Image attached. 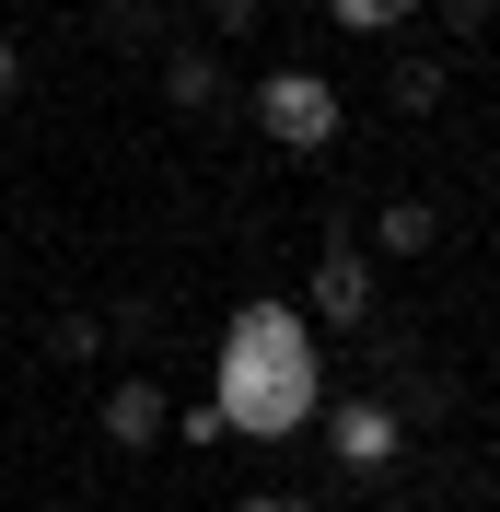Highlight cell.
<instances>
[{
    "instance_id": "cell-12",
    "label": "cell",
    "mask_w": 500,
    "mask_h": 512,
    "mask_svg": "<svg viewBox=\"0 0 500 512\" xmlns=\"http://www.w3.org/2000/svg\"><path fill=\"white\" fill-rule=\"evenodd\" d=\"M24 94V47H12V35H0V105Z\"/></svg>"
},
{
    "instance_id": "cell-10",
    "label": "cell",
    "mask_w": 500,
    "mask_h": 512,
    "mask_svg": "<svg viewBox=\"0 0 500 512\" xmlns=\"http://www.w3.org/2000/svg\"><path fill=\"white\" fill-rule=\"evenodd\" d=\"M396 105L419 117V105H442V59H396Z\"/></svg>"
},
{
    "instance_id": "cell-6",
    "label": "cell",
    "mask_w": 500,
    "mask_h": 512,
    "mask_svg": "<svg viewBox=\"0 0 500 512\" xmlns=\"http://www.w3.org/2000/svg\"><path fill=\"white\" fill-rule=\"evenodd\" d=\"M338 454L349 466H384L396 454V408H338Z\"/></svg>"
},
{
    "instance_id": "cell-5",
    "label": "cell",
    "mask_w": 500,
    "mask_h": 512,
    "mask_svg": "<svg viewBox=\"0 0 500 512\" xmlns=\"http://www.w3.org/2000/svg\"><path fill=\"white\" fill-rule=\"evenodd\" d=\"M105 443H117V454H152L163 443V384L152 373H128L117 396H105Z\"/></svg>"
},
{
    "instance_id": "cell-7",
    "label": "cell",
    "mask_w": 500,
    "mask_h": 512,
    "mask_svg": "<svg viewBox=\"0 0 500 512\" xmlns=\"http://www.w3.org/2000/svg\"><path fill=\"white\" fill-rule=\"evenodd\" d=\"M431 233H442V222H431V198H396V210L373 222V245H384V256H431Z\"/></svg>"
},
{
    "instance_id": "cell-9",
    "label": "cell",
    "mask_w": 500,
    "mask_h": 512,
    "mask_svg": "<svg viewBox=\"0 0 500 512\" xmlns=\"http://www.w3.org/2000/svg\"><path fill=\"white\" fill-rule=\"evenodd\" d=\"M326 12H338L349 35H384V24H407V12H419V0H326Z\"/></svg>"
},
{
    "instance_id": "cell-14",
    "label": "cell",
    "mask_w": 500,
    "mask_h": 512,
    "mask_svg": "<svg viewBox=\"0 0 500 512\" xmlns=\"http://www.w3.org/2000/svg\"><path fill=\"white\" fill-rule=\"evenodd\" d=\"M245 512H314V501H245Z\"/></svg>"
},
{
    "instance_id": "cell-13",
    "label": "cell",
    "mask_w": 500,
    "mask_h": 512,
    "mask_svg": "<svg viewBox=\"0 0 500 512\" xmlns=\"http://www.w3.org/2000/svg\"><path fill=\"white\" fill-rule=\"evenodd\" d=\"M442 24H454V35H477V24H489V0H442Z\"/></svg>"
},
{
    "instance_id": "cell-1",
    "label": "cell",
    "mask_w": 500,
    "mask_h": 512,
    "mask_svg": "<svg viewBox=\"0 0 500 512\" xmlns=\"http://www.w3.org/2000/svg\"><path fill=\"white\" fill-rule=\"evenodd\" d=\"M314 326L291 315V303H256L245 326H233V350H221V431H256V443H280V431H303L314 419Z\"/></svg>"
},
{
    "instance_id": "cell-2",
    "label": "cell",
    "mask_w": 500,
    "mask_h": 512,
    "mask_svg": "<svg viewBox=\"0 0 500 512\" xmlns=\"http://www.w3.org/2000/svg\"><path fill=\"white\" fill-rule=\"evenodd\" d=\"M256 128H268L280 152H326V140H338V94H326L314 70H268V82H256Z\"/></svg>"
},
{
    "instance_id": "cell-11",
    "label": "cell",
    "mask_w": 500,
    "mask_h": 512,
    "mask_svg": "<svg viewBox=\"0 0 500 512\" xmlns=\"http://www.w3.org/2000/svg\"><path fill=\"white\" fill-rule=\"evenodd\" d=\"M210 24L221 35H256V0H210Z\"/></svg>"
},
{
    "instance_id": "cell-4",
    "label": "cell",
    "mask_w": 500,
    "mask_h": 512,
    "mask_svg": "<svg viewBox=\"0 0 500 512\" xmlns=\"http://www.w3.org/2000/svg\"><path fill=\"white\" fill-rule=\"evenodd\" d=\"M314 315H338V326L373 315V256H361V245H326V256H314Z\"/></svg>"
},
{
    "instance_id": "cell-8",
    "label": "cell",
    "mask_w": 500,
    "mask_h": 512,
    "mask_svg": "<svg viewBox=\"0 0 500 512\" xmlns=\"http://www.w3.org/2000/svg\"><path fill=\"white\" fill-rule=\"evenodd\" d=\"M105 350V315H47V361H94Z\"/></svg>"
},
{
    "instance_id": "cell-3",
    "label": "cell",
    "mask_w": 500,
    "mask_h": 512,
    "mask_svg": "<svg viewBox=\"0 0 500 512\" xmlns=\"http://www.w3.org/2000/svg\"><path fill=\"white\" fill-rule=\"evenodd\" d=\"M163 105H175V117H221V105H233L221 47H175V59H163Z\"/></svg>"
}]
</instances>
